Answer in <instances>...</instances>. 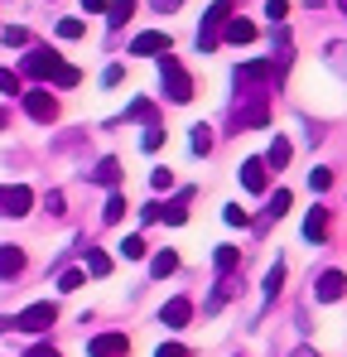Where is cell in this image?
<instances>
[{"label":"cell","instance_id":"6da1fadb","mask_svg":"<svg viewBox=\"0 0 347 357\" xmlns=\"http://www.w3.org/2000/svg\"><path fill=\"white\" fill-rule=\"evenodd\" d=\"M275 77H280V68L275 63H241L236 68V92L241 97H251V102H265L270 97V87H275Z\"/></svg>","mask_w":347,"mask_h":357},{"label":"cell","instance_id":"7a4b0ae2","mask_svg":"<svg viewBox=\"0 0 347 357\" xmlns=\"http://www.w3.org/2000/svg\"><path fill=\"white\" fill-rule=\"evenodd\" d=\"M160 87H164V97L169 102H193V77H188V68L174 59V54H160Z\"/></svg>","mask_w":347,"mask_h":357},{"label":"cell","instance_id":"3957f363","mask_svg":"<svg viewBox=\"0 0 347 357\" xmlns=\"http://www.w3.org/2000/svg\"><path fill=\"white\" fill-rule=\"evenodd\" d=\"M231 20V0H217L208 15H203V29H198V54H213L217 39H222V24Z\"/></svg>","mask_w":347,"mask_h":357},{"label":"cell","instance_id":"277c9868","mask_svg":"<svg viewBox=\"0 0 347 357\" xmlns=\"http://www.w3.org/2000/svg\"><path fill=\"white\" fill-rule=\"evenodd\" d=\"M54 324H58V304H49V299H39V304L15 314V328H24V333H49Z\"/></svg>","mask_w":347,"mask_h":357},{"label":"cell","instance_id":"5b68a950","mask_svg":"<svg viewBox=\"0 0 347 357\" xmlns=\"http://www.w3.org/2000/svg\"><path fill=\"white\" fill-rule=\"evenodd\" d=\"M34 208V188L24 183H0V218H24Z\"/></svg>","mask_w":347,"mask_h":357},{"label":"cell","instance_id":"8992f818","mask_svg":"<svg viewBox=\"0 0 347 357\" xmlns=\"http://www.w3.org/2000/svg\"><path fill=\"white\" fill-rule=\"evenodd\" d=\"M169 49H174V44H169L164 29H145V34L130 39V54H135V59H160V54H169Z\"/></svg>","mask_w":347,"mask_h":357},{"label":"cell","instance_id":"52a82bcc","mask_svg":"<svg viewBox=\"0 0 347 357\" xmlns=\"http://www.w3.org/2000/svg\"><path fill=\"white\" fill-rule=\"evenodd\" d=\"M58 54L54 49H29V54H24V68H20V77H54L58 73Z\"/></svg>","mask_w":347,"mask_h":357},{"label":"cell","instance_id":"ba28073f","mask_svg":"<svg viewBox=\"0 0 347 357\" xmlns=\"http://www.w3.org/2000/svg\"><path fill=\"white\" fill-rule=\"evenodd\" d=\"M130 353V338L125 333H97L87 343V357H125Z\"/></svg>","mask_w":347,"mask_h":357},{"label":"cell","instance_id":"9c48e42d","mask_svg":"<svg viewBox=\"0 0 347 357\" xmlns=\"http://www.w3.org/2000/svg\"><path fill=\"white\" fill-rule=\"evenodd\" d=\"M24 112H29L34 121H44V126H49V121L58 116V102L44 92V87H34V92H24Z\"/></svg>","mask_w":347,"mask_h":357},{"label":"cell","instance_id":"30bf717a","mask_svg":"<svg viewBox=\"0 0 347 357\" xmlns=\"http://www.w3.org/2000/svg\"><path fill=\"white\" fill-rule=\"evenodd\" d=\"M265 183H270L265 160H246V165H241V188H246V193H265Z\"/></svg>","mask_w":347,"mask_h":357},{"label":"cell","instance_id":"8fae6325","mask_svg":"<svg viewBox=\"0 0 347 357\" xmlns=\"http://www.w3.org/2000/svg\"><path fill=\"white\" fill-rule=\"evenodd\" d=\"M343 290H347V275H343V271H323V275H318V285H314V295L323 299V304L343 299Z\"/></svg>","mask_w":347,"mask_h":357},{"label":"cell","instance_id":"7c38bea8","mask_svg":"<svg viewBox=\"0 0 347 357\" xmlns=\"http://www.w3.org/2000/svg\"><path fill=\"white\" fill-rule=\"evenodd\" d=\"M188 319H193V304H188V299H169V304L160 309V324H164V328H183Z\"/></svg>","mask_w":347,"mask_h":357},{"label":"cell","instance_id":"4fadbf2b","mask_svg":"<svg viewBox=\"0 0 347 357\" xmlns=\"http://www.w3.org/2000/svg\"><path fill=\"white\" fill-rule=\"evenodd\" d=\"M188 198H193V193L183 188V193H178L174 203H160V218H164L169 227H183V222H188Z\"/></svg>","mask_w":347,"mask_h":357},{"label":"cell","instance_id":"5bb4252c","mask_svg":"<svg viewBox=\"0 0 347 357\" xmlns=\"http://www.w3.org/2000/svg\"><path fill=\"white\" fill-rule=\"evenodd\" d=\"M304 237H309V241H323V237H328V208H314V213L304 218Z\"/></svg>","mask_w":347,"mask_h":357},{"label":"cell","instance_id":"9a60e30c","mask_svg":"<svg viewBox=\"0 0 347 357\" xmlns=\"http://www.w3.org/2000/svg\"><path fill=\"white\" fill-rule=\"evenodd\" d=\"M222 34H227V44H251V39H256V24H251V20H227Z\"/></svg>","mask_w":347,"mask_h":357},{"label":"cell","instance_id":"2e32d148","mask_svg":"<svg viewBox=\"0 0 347 357\" xmlns=\"http://www.w3.org/2000/svg\"><path fill=\"white\" fill-rule=\"evenodd\" d=\"M289 155H294V145H289L285 135H275V140H270V155H265V169H285Z\"/></svg>","mask_w":347,"mask_h":357},{"label":"cell","instance_id":"e0dca14e","mask_svg":"<svg viewBox=\"0 0 347 357\" xmlns=\"http://www.w3.org/2000/svg\"><path fill=\"white\" fill-rule=\"evenodd\" d=\"M87 275H97V280L111 275V256H107L102 246H87Z\"/></svg>","mask_w":347,"mask_h":357},{"label":"cell","instance_id":"ac0fdd59","mask_svg":"<svg viewBox=\"0 0 347 357\" xmlns=\"http://www.w3.org/2000/svg\"><path fill=\"white\" fill-rule=\"evenodd\" d=\"M92 178H97V183H107V188H121V160H111V155H107V160L92 169Z\"/></svg>","mask_w":347,"mask_h":357},{"label":"cell","instance_id":"d6986e66","mask_svg":"<svg viewBox=\"0 0 347 357\" xmlns=\"http://www.w3.org/2000/svg\"><path fill=\"white\" fill-rule=\"evenodd\" d=\"M130 15H135V0H107V24L111 29H121Z\"/></svg>","mask_w":347,"mask_h":357},{"label":"cell","instance_id":"ffe728a7","mask_svg":"<svg viewBox=\"0 0 347 357\" xmlns=\"http://www.w3.org/2000/svg\"><path fill=\"white\" fill-rule=\"evenodd\" d=\"M24 271V251L20 246H0V275H20Z\"/></svg>","mask_w":347,"mask_h":357},{"label":"cell","instance_id":"44dd1931","mask_svg":"<svg viewBox=\"0 0 347 357\" xmlns=\"http://www.w3.org/2000/svg\"><path fill=\"white\" fill-rule=\"evenodd\" d=\"M236 261H241V251H236V246H217V251H213L217 275H231V271H236Z\"/></svg>","mask_w":347,"mask_h":357},{"label":"cell","instance_id":"7402d4cb","mask_svg":"<svg viewBox=\"0 0 347 357\" xmlns=\"http://www.w3.org/2000/svg\"><path fill=\"white\" fill-rule=\"evenodd\" d=\"M174 271H178V256H174V251H160V256L150 261V275H155V280H164Z\"/></svg>","mask_w":347,"mask_h":357},{"label":"cell","instance_id":"603a6c76","mask_svg":"<svg viewBox=\"0 0 347 357\" xmlns=\"http://www.w3.org/2000/svg\"><path fill=\"white\" fill-rule=\"evenodd\" d=\"M188 145H193V155H208V150H213V126H203V121H198V126H193V135H188Z\"/></svg>","mask_w":347,"mask_h":357},{"label":"cell","instance_id":"cb8c5ba5","mask_svg":"<svg viewBox=\"0 0 347 357\" xmlns=\"http://www.w3.org/2000/svg\"><path fill=\"white\" fill-rule=\"evenodd\" d=\"M160 145H164V126H155V121H150V126H145V135H140V150H145V155H155Z\"/></svg>","mask_w":347,"mask_h":357},{"label":"cell","instance_id":"d4e9b609","mask_svg":"<svg viewBox=\"0 0 347 357\" xmlns=\"http://www.w3.org/2000/svg\"><path fill=\"white\" fill-rule=\"evenodd\" d=\"M121 218H125V198H121V193H111V198H107V208H102V222H121Z\"/></svg>","mask_w":347,"mask_h":357},{"label":"cell","instance_id":"484cf974","mask_svg":"<svg viewBox=\"0 0 347 357\" xmlns=\"http://www.w3.org/2000/svg\"><path fill=\"white\" fill-rule=\"evenodd\" d=\"M116 251H121L125 261H140V256H145V237H125L121 246H116Z\"/></svg>","mask_w":347,"mask_h":357},{"label":"cell","instance_id":"4316f807","mask_svg":"<svg viewBox=\"0 0 347 357\" xmlns=\"http://www.w3.org/2000/svg\"><path fill=\"white\" fill-rule=\"evenodd\" d=\"M289 203H294V198H289V188H280V193H270V208H265V213H270V218H285Z\"/></svg>","mask_w":347,"mask_h":357},{"label":"cell","instance_id":"83f0119b","mask_svg":"<svg viewBox=\"0 0 347 357\" xmlns=\"http://www.w3.org/2000/svg\"><path fill=\"white\" fill-rule=\"evenodd\" d=\"M82 280H87L82 271H63V275H58V290H63V295H72V290H82Z\"/></svg>","mask_w":347,"mask_h":357},{"label":"cell","instance_id":"f1b7e54d","mask_svg":"<svg viewBox=\"0 0 347 357\" xmlns=\"http://www.w3.org/2000/svg\"><path fill=\"white\" fill-rule=\"evenodd\" d=\"M54 82H58V87H77V82H82V73H77V68H68V63H58Z\"/></svg>","mask_w":347,"mask_h":357},{"label":"cell","instance_id":"f546056e","mask_svg":"<svg viewBox=\"0 0 347 357\" xmlns=\"http://www.w3.org/2000/svg\"><path fill=\"white\" fill-rule=\"evenodd\" d=\"M280 285H285V266H270V275H265V299L280 295Z\"/></svg>","mask_w":347,"mask_h":357},{"label":"cell","instance_id":"4dcf8cb0","mask_svg":"<svg viewBox=\"0 0 347 357\" xmlns=\"http://www.w3.org/2000/svg\"><path fill=\"white\" fill-rule=\"evenodd\" d=\"M309 188H314V193H328V188H333V174H328V169H309Z\"/></svg>","mask_w":347,"mask_h":357},{"label":"cell","instance_id":"1f68e13d","mask_svg":"<svg viewBox=\"0 0 347 357\" xmlns=\"http://www.w3.org/2000/svg\"><path fill=\"white\" fill-rule=\"evenodd\" d=\"M0 39H5L10 49H24V44H29V29H20V24H10V29H5Z\"/></svg>","mask_w":347,"mask_h":357},{"label":"cell","instance_id":"d6a6232c","mask_svg":"<svg viewBox=\"0 0 347 357\" xmlns=\"http://www.w3.org/2000/svg\"><path fill=\"white\" fill-rule=\"evenodd\" d=\"M125 116H130V121H155V107L140 97V102H130V112H125Z\"/></svg>","mask_w":347,"mask_h":357},{"label":"cell","instance_id":"836d02e7","mask_svg":"<svg viewBox=\"0 0 347 357\" xmlns=\"http://www.w3.org/2000/svg\"><path fill=\"white\" fill-rule=\"evenodd\" d=\"M58 39H82V20H58Z\"/></svg>","mask_w":347,"mask_h":357},{"label":"cell","instance_id":"e575fe53","mask_svg":"<svg viewBox=\"0 0 347 357\" xmlns=\"http://www.w3.org/2000/svg\"><path fill=\"white\" fill-rule=\"evenodd\" d=\"M20 87H24V82H20V73H10V68H0V92H10V97H15Z\"/></svg>","mask_w":347,"mask_h":357},{"label":"cell","instance_id":"d590c367","mask_svg":"<svg viewBox=\"0 0 347 357\" xmlns=\"http://www.w3.org/2000/svg\"><path fill=\"white\" fill-rule=\"evenodd\" d=\"M328 63H333V68L347 77V44H333V49H328Z\"/></svg>","mask_w":347,"mask_h":357},{"label":"cell","instance_id":"8d00e7d4","mask_svg":"<svg viewBox=\"0 0 347 357\" xmlns=\"http://www.w3.org/2000/svg\"><path fill=\"white\" fill-rule=\"evenodd\" d=\"M265 15H270L275 24H285V15H289V0H270V5H265Z\"/></svg>","mask_w":347,"mask_h":357},{"label":"cell","instance_id":"74e56055","mask_svg":"<svg viewBox=\"0 0 347 357\" xmlns=\"http://www.w3.org/2000/svg\"><path fill=\"white\" fill-rule=\"evenodd\" d=\"M222 222L227 227H246V208H222Z\"/></svg>","mask_w":347,"mask_h":357},{"label":"cell","instance_id":"f35d334b","mask_svg":"<svg viewBox=\"0 0 347 357\" xmlns=\"http://www.w3.org/2000/svg\"><path fill=\"white\" fill-rule=\"evenodd\" d=\"M150 183L164 193V188H174V174H169V169H155V174H150Z\"/></svg>","mask_w":347,"mask_h":357},{"label":"cell","instance_id":"ab89813d","mask_svg":"<svg viewBox=\"0 0 347 357\" xmlns=\"http://www.w3.org/2000/svg\"><path fill=\"white\" fill-rule=\"evenodd\" d=\"M24 357H63V353H58L54 343H34V348H29V353H24Z\"/></svg>","mask_w":347,"mask_h":357},{"label":"cell","instance_id":"60d3db41","mask_svg":"<svg viewBox=\"0 0 347 357\" xmlns=\"http://www.w3.org/2000/svg\"><path fill=\"white\" fill-rule=\"evenodd\" d=\"M44 208H49L54 218H58V213H63V193H58V188H49V198H44Z\"/></svg>","mask_w":347,"mask_h":357},{"label":"cell","instance_id":"b9f144b4","mask_svg":"<svg viewBox=\"0 0 347 357\" xmlns=\"http://www.w3.org/2000/svg\"><path fill=\"white\" fill-rule=\"evenodd\" d=\"M121 77H125V73H121V63H111V68H107V73H102V82H107V87H116V82H121Z\"/></svg>","mask_w":347,"mask_h":357},{"label":"cell","instance_id":"7bdbcfd3","mask_svg":"<svg viewBox=\"0 0 347 357\" xmlns=\"http://www.w3.org/2000/svg\"><path fill=\"white\" fill-rule=\"evenodd\" d=\"M155 357H188V348H178V343H164V348H160Z\"/></svg>","mask_w":347,"mask_h":357},{"label":"cell","instance_id":"ee69618b","mask_svg":"<svg viewBox=\"0 0 347 357\" xmlns=\"http://www.w3.org/2000/svg\"><path fill=\"white\" fill-rule=\"evenodd\" d=\"M150 5H155V10H160V15H174V10H178V5H183V0H150Z\"/></svg>","mask_w":347,"mask_h":357},{"label":"cell","instance_id":"f6af8a7d","mask_svg":"<svg viewBox=\"0 0 347 357\" xmlns=\"http://www.w3.org/2000/svg\"><path fill=\"white\" fill-rule=\"evenodd\" d=\"M82 10H92V15H102V10H107V0H82Z\"/></svg>","mask_w":347,"mask_h":357},{"label":"cell","instance_id":"bcb514c9","mask_svg":"<svg viewBox=\"0 0 347 357\" xmlns=\"http://www.w3.org/2000/svg\"><path fill=\"white\" fill-rule=\"evenodd\" d=\"M289 357H318V353H314V348H294Z\"/></svg>","mask_w":347,"mask_h":357},{"label":"cell","instance_id":"7dc6e473","mask_svg":"<svg viewBox=\"0 0 347 357\" xmlns=\"http://www.w3.org/2000/svg\"><path fill=\"white\" fill-rule=\"evenodd\" d=\"M5 328H15V319H5V314H0V333H5Z\"/></svg>","mask_w":347,"mask_h":357},{"label":"cell","instance_id":"c3c4849f","mask_svg":"<svg viewBox=\"0 0 347 357\" xmlns=\"http://www.w3.org/2000/svg\"><path fill=\"white\" fill-rule=\"evenodd\" d=\"M5 121H10V116H5V112H0V130H5Z\"/></svg>","mask_w":347,"mask_h":357},{"label":"cell","instance_id":"681fc988","mask_svg":"<svg viewBox=\"0 0 347 357\" xmlns=\"http://www.w3.org/2000/svg\"><path fill=\"white\" fill-rule=\"evenodd\" d=\"M338 10H343V15H347V0H338Z\"/></svg>","mask_w":347,"mask_h":357}]
</instances>
